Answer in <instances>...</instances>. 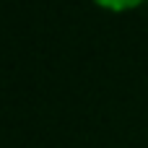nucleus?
Listing matches in <instances>:
<instances>
[{
  "label": "nucleus",
  "mask_w": 148,
  "mask_h": 148,
  "mask_svg": "<svg viewBox=\"0 0 148 148\" xmlns=\"http://www.w3.org/2000/svg\"><path fill=\"white\" fill-rule=\"evenodd\" d=\"M99 3H104L109 8H127V5H135L138 0H99Z\"/></svg>",
  "instance_id": "nucleus-1"
}]
</instances>
